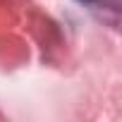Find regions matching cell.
<instances>
[{
	"label": "cell",
	"instance_id": "obj_1",
	"mask_svg": "<svg viewBox=\"0 0 122 122\" xmlns=\"http://www.w3.org/2000/svg\"><path fill=\"white\" fill-rule=\"evenodd\" d=\"M79 3H86V5H98V3H103V0H79Z\"/></svg>",
	"mask_w": 122,
	"mask_h": 122
}]
</instances>
